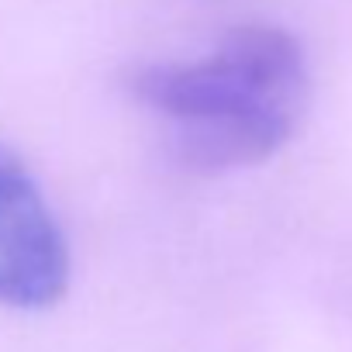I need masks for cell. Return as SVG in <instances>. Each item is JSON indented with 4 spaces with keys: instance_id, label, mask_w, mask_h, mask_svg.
Returning a JSON list of instances; mask_svg holds the SVG:
<instances>
[{
    "instance_id": "2",
    "label": "cell",
    "mask_w": 352,
    "mask_h": 352,
    "mask_svg": "<svg viewBox=\"0 0 352 352\" xmlns=\"http://www.w3.org/2000/svg\"><path fill=\"white\" fill-rule=\"evenodd\" d=\"M69 242L28 166L0 142V304L45 311L69 290Z\"/></svg>"
},
{
    "instance_id": "1",
    "label": "cell",
    "mask_w": 352,
    "mask_h": 352,
    "mask_svg": "<svg viewBox=\"0 0 352 352\" xmlns=\"http://www.w3.org/2000/svg\"><path fill=\"white\" fill-rule=\"evenodd\" d=\"M131 90L166 121L184 166L228 173L290 142L307 104V59L290 32L242 25L201 59L142 69Z\"/></svg>"
}]
</instances>
